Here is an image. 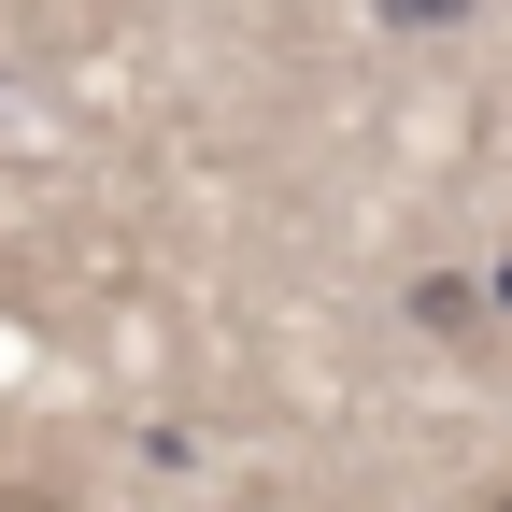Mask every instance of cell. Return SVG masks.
Instances as JSON below:
<instances>
[{"label":"cell","instance_id":"obj_1","mask_svg":"<svg viewBox=\"0 0 512 512\" xmlns=\"http://www.w3.org/2000/svg\"><path fill=\"white\" fill-rule=\"evenodd\" d=\"M384 29H470V0H370Z\"/></svg>","mask_w":512,"mask_h":512},{"label":"cell","instance_id":"obj_2","mask_svg":"<svg viewBox=\"0 0 512 512\" xmlns=\"http://www.w3.org/2000/svg\"><path fill=\"white\" fill-rule=\"evenodd\" d=\"M0 512H100V498H72V484H0Z\"/></svg>","mask_w":512,"mask_h":512},{"label":"cell","instance_id":"obj_3","mask_svg":"<svg viewBox=\"0 0 512 512\" xmlns=\"http://www.w3.org/2000/svg\"><path fill=\"white\" fill-rule=\"evenodd\" d=\"M484 299H498V313H512V256H498V285H484Z\"/></svg>","mask_w":512,"mask_h":512},{"label":"cell","instance_id":"obj_4","mask_svg":"<svg viewBox=\"0 0 512 512\" xmlns=\"http://www.w3.org/2000/svg\"><path fill=\"white\" fill-rule=\"evenodd\" d=\"M484 512H512V484H498V498H484Z\"/></svg>","mask_w":512,"mask_h":512}]
</instances>
